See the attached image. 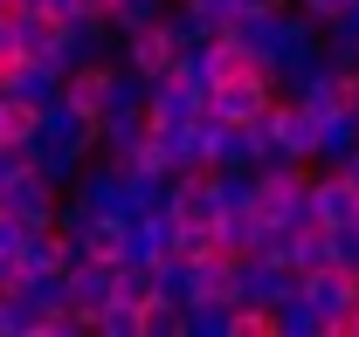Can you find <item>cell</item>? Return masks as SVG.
<instances>
[{"label":"cell","mask_w":359,"mask_h":337,"mask_svg":"<svg viewBox=\"0 0 359 337\" xmlns=\"http://www.w3.org/2000/svg\"><path fill=\"white\" fill-rule=\"evenodd\" d=\"M62 296H69V303L90 317V310L111 296V261H97V254H76V261L62 268Z\"/></svg>","instance_id":"obj_15"},{"label":"cell","mask_w":359,"mask_h":337,"mask_svg":"<svg viewBox=\"0 0 359 337\" xmlns=\"http://www.w3.org/2000/svg\"><path fill=\"white\" fill-rule=\"evenodd\" d=\"M104 76H111V55L69 69V76H62V103H76V110H104Z\"/></svg>","instance_id":"obj_20"},{"label":"cell","mask_w":359,"mask_h":337,"mask_svg":"<svg viewBox=\"0 0 359 337\" xmlns=\"http://www.w3.org/2000/svg\"><path fill=\"white\" fill-rule=\"evenodd\" d=\"M304 172L311 166H256V213L269 227H304Z\"/></svg>","instance_id":"obj_6"},{"label":"cell","mask_w":359,"mask_h":337,"mask_svg":"<svg viewBox=\"0 0 359 337\" xmlns=\"http://www.w3.org/2000/svg\"><path fill=\"white\" fill-rule=\"evenodd\" d=\"M297 296L311 303V317H318V331L325 337H346V310L359 303V275H346V268H304L297 275Z\"/></svg>","instance_id":"obj_5"},{"label":"cell","mask_w":359,"mask_h":337,"mask_svg":"<svg viewBox=\"0 0 359 337\" xmlns=\"http://www.w3.org/2000/svg\"><path fill=\"white\" fill-rule=\"evenodd\" d=\"M263 131V159L256 166H311V110L290 96H269V110L256 117Z\"/></svg>","instance_id":"obj_2"},{"label":"cell","mask_w":359,"mask_h":337,"mask_svg":"<svg viewBox=\"0 0 359 337\" xmlns=\"http://www.w3.org/2000/svg\"><path fill=\"white\" fill-rule=\"evenodd\" d=\"M14 282H21V261H14V254H0V289H14Z\"/></svg>","instance_id":"obj_30"},{"label":"cell","mask_w":359,"mask_h":337,"mask_svg":"<svg viewBox=\"0 0 359 337\" xmlns=\"http://www.w3.org/2000/svg\"><path fill=\"white\" fill-rule=\"evenodd\" d=\"M290 282H297V275H290L283 261H269V254H256V248L235 254V303H256V310H269V303L290 289Z\"/></svg>","instance_id":"obj_10"},{"label":"cell","mask_w":359,"mask_h":337,"mask_svg":"<svg viewBox=\"0 0 359 337\" xmlns=\"http://www.w3.org/2000/svg\"><path fill=\"white\" fill-rule=\"evenodd\" d=\"M187 7H201V14L215 21V28H228V21H242L249 7H263V0H187Z\"/></svg>","instance_id":"obj_28"},{"label":"cell","mask_w":359,"mask_h":337,"mask_svg":"<svg viewBox=\"0 0 359 337\" xmlns=\"http://www.w3.org/2000/svg\"><path fill=\"white\" fill-rule=\"evenodd\" d=\"M35 138H55V145H76V152H90V145H97V110H76V103L48 96L42 110H35Z\"/></svg>","instance_id":"obj_12"},{"label":"cell","mask_w":359,"mask_h":337,"mask_svg":"<svg viewBox=\"0 0 359 337\" xmlns=\"http://www.w3.org/2000/svg\"><path fill=\"white\" fill-rule=\"evenodd\" d=\"M208 234H215V248H222V254H249L256 241H263V213H256V207H222Z\"/></svg>","instance_id":"obj_17"},{"label":"cell","mask_w":359,"mask_h":337,"mask_svg":"<svg viewBox=\"0 0 359 337\" xmlns=\"http://www.w3.org/2000/svg\"><path fill=\"white\" fill-rule=\"evenodd\" d=\"M187 117H201V89H187L173 69H159L145 83V124H187Z\"/></svg>","instance_id":"obj_13"},{"label":"cell","mask_w":359,"mask_h":337,"mask_svg":"<svg viewBox=\"0 0 359 337\" xmlns=\"http://www.w3.org/2000/svg\"><path fill=\"white\" fill-rule=\"evenodd\" d=\"M276 96H290V103H304V110H332V103H353L359 96V69H332V62L318 55L290 83H276Z\"/></svg>","instance_id":"obj_7"},{"label":"cell","mask_w":359,"mask_h":337,"mask_svg":"<svg viewBox=\"0 0 359 337\" xmlns=\"http://www.w3.org/2000/svg\"><path fill=\"white\" fill-rule=\"evenodd\" d=\"M166 14V0H104V28L111 35H132V28H152Z\"/></svg>","instance_id":"obj_22"},{"label":"cell","mask_w":359,"mask_h":337,"mask_svg":"<svg viewBox=\"0 0 359 337\" xmlns=\"http://www.w3.org/2000/svg\"><path fill=\"white\" fill-rule=\"evenodd\" d=\"M173 76L187 89H201V96H208V89H215V69H208V48H180L173 55Z\"/></svg>","instance_id":"obj_25"},{"label":"cell","mask_w":359,"mask_h":337,"mask_svg":"<svg viewBox=\"0 0 359 337\" xmlns=\"http://www.w3.org/2000/svg\"><path fill=\"white\" fill-rule=\"evenodd\" d=\"M269 337H325V331H318V317H311V303L297 296V282L269 303Z\"/></svg>","instance_id":"obj_18"},{"label":"cell","mask_w":359,"mask_h":337,"mask_svg":"<svg viewBox=\"0 0 359 337\" xmlns=\"http://www.w3.org/2000/svg\"><path fill=\"white\" fill-rule=\"evenodd\" d=\"M304 213H311L318 227H339V220H353V213H359V193L346 186V172H339V166L304 172Z\"/></svg>","instance_id":"obj_8"},{"label":"cell","mask_w":359,"mask_h":337,"mask_svg":"<svg viewBox=\"0 0 359 337\" xmlns=\"http://www.w3.org/2000/svg\"><path fill=\"white\" fill-rule=\"evenodd\" d=\"M118 48V35L104 28V14H69V21H55V42H48V69L55 76H69V69H83V62H104Z\"/></svg>","instance_id":"obj_4"},{"label":"cell","mask_w":359,"mask_h":337,"mask_svg":"<svg viewBox=\"0 0 359 337\" xmlns=\"http://www.w3.org/2000/svg\"><path fill=\"white\" fill-rule=\"evenodd\" d=\"M152 296L187 303V296H194V261H187V254H159V261H152Z\"/></svg>","instance_id":"obj_21"},{"label":"cell","mask_w":359,"mask_h":337,"mask_svg":"<svg viewBox=\"0 0 359 337\" xmlns=\"http://www.w3.org/2000/svg\"><path fill=\"white\" fill-rule=\"evenodd\" d=\"M90 152H76V145H55V138H28V172L35 179H48V186H69L76 172H83Z\"/></svg>","instance_id":"obj_16"},{"label":"cell","mask_w":359,"mask_h":337,"mask_svg":"<svg viewBox=\"0 0 359 337\" xmlns=\"http://www.w3.org/2000/svg\"><path fill=\"white\" fill-rule=\"evenodd\" d=\"M118 62H132L138 76H159V69H173V55L180 48L166 42V28L152 21V28H132V35H118V48H111Z\"/></svg>","instance_id":"obj_14"},{"label":"cell","mask_w":359,"mask_h":337,"mask_svg":"<svg viewBox=\"0 0 359 337\" xmlns=\"http://www.w3.org/2000/svg\"><path fill=\"white\" fill-rule=\"evenodd\" d=\"M332 268L359 275V220H339V227H332Z\"/></svg>","instance_id":"obj_27"},{"label":"cell","mask_w":359,"mask_h":337,"mask_svg":"<svg viewBox=\"0 0 359 337\" xmlns=\"http://www.w3.org/2000/svg\"><path fill=\"white\" fill-rule=\"evenodd\" d=\"M138 337H180V303L152 296V303L138 310Z\"/></svg>","instance_id":"obj_24"},{"label":"cell","mask_w":359,"mask_h":337,"mask_svg":"<svg viewBox=\"0 0 359 337\" xmlns=\"http://www.w3.org/2000/svg\"><path fill=\"white\" fill-rule=\"evenodd\" d=\"M14 55V28H7V7H0V62Z\"/></svg>","instance_id":"obj_31"},{"label":"cell","mask_w":359,"mask_h":337,"mask_svg":"<svg viewBox=\"0 0 359 337\" xmlns=\"http://www.w3.org/2000/svg\"><path fill=\"white\" fill-rule=\"evenodd\" d=\"M228 35L249 48V62L263 69L269 83H290L304 62H318V21L304 7H283V0L249 7L242 21H228Z\"/></svg>","instance_id":"obj_1"},{"label":"cell","mask_w":359,"mask_h":337,"mask_svg":"<svg viewBox=\"0 0 359 337\" xmlns=\"http://www.w3.org/2000/svg\"><path fill=\"white\" fill-rule=\"evenodd\" d=\"M90 331H97V337H138V310L118 303V296H104V303L90 310Z\"/></svg>","instance_id":"obj_23"},{"label":"cell","mask_w":359,"mask_h":337,"mask_svg":"<svg viewBox=\"0 0 359 337\" xmlns=\"http://www.w3.org/2000/svg\"><path fill=\"white\" fill-rule=\"evenodd\" d=\"M14 289L28 296L35 310H55V303H69V296H62V268H48V275H21Z\"/></svg>","instance_id":"obj_26"},{"label":"cell","mask_w":359,"mask_h":337,"mask_svg":"<svg viewBox=\"0 0 359 337\" xmlns=\"http://www.w3.org/2000/svg\"><path fill=\"white\" fill-rule=\"evenodd\" d=\"M55 200H62V186H48V179H35V172L0 179V207L14 213L21 227H55Z\"/></svg>","instance_id":"obj_9"},{"label":"cell","mask_w":359,"mask_h":337,"mask_svg":"<svg viewBox=\"0 0 359 337\" xmlns=\"http://www.w3.org/2000/svg\"><path fill=\"white\" fill-rule=\"evenodd\" d=\"M145 138H152V152H159L166 172L208 166V124L201 117H187V124H145Z\"/></svg>","instance_id":"obj_11"},{"label":"cell","mask_w":359,"mask_h":337,"mask_svg":"<svg viewBox=\"0 0 359 337\" xmlns=\"http://www.w3.org/2000/svg\"><path fill=\"white\" fill-rule=\"evenodd\" d=\"M290 7H304V14H311V21H332V14H339V7H346V0H290Z\"/></svg>","instance_id":"obj_29"},{"label":"cell","mask_w":359,"mask_h":337,"mask_svg":"<svg viewBox=\"0 0 359 337\" xmlns=\"http://www.w3.org/2000/svg\"><path fill=\"white\" fill-rule=\"evenodd\" d=\"M269 96H276V83H269L263 69H235V76H222V83L201 96V117H215V124H256L269 110Z\"/></svg>","instance_id":"obj_3"},{"label":"cell","mask_w":359,"mask_h":337,"mask_svg":"<svg viewBox=\"0 0 359 337\" xmlns=\"http://www.w3.org/2000/svg\"><path fill=\"white\" fill-rule=\"evenodd\" d=\"M7 28H14V55H48V42H55V21L35 7H7Z\"/></svg>","instance_id":"obj_19"}]
</instances>
